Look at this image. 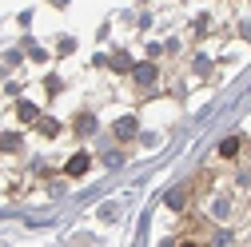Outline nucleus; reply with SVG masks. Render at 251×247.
I'll return each instance as SVG.
<instances>
[{
	"label": "nucleus",
	"instance_id": "5",
	"mask_svg": "<svg viewBox=\"0 0 251 247\" xmlns=\"http://www.w3.org/2000/svg\"><path fill=\"white\" fill-rule=\"evenodd\" d=\"M76 128H80V132H96V120H92V116H80Z\"/></svg>",
	"mask_w": 251,
	"mask_h": 247
},
{
	"label": "nucleus",
	"instance_id": "7",
	"mask_svg": "<svg viewBox=\"0 0 251 247\" xmlns=\"http://www.w3.org/2000/svg\"><path fill=\"white\" fill-rule=\"evenodd\" d=\"M168 207H183V192H172L168 196Z\"/></svg>",
	"mask_w": 251,
	"mask_h": 247
},
{
	"label": "nucleus",
	"instance_id": "3",
	"mask_svg": "<svg viewBox=\"0 0 251 247\" xmlns=\"http://www.w3.org/2000/svg\"><path fill=\"white\" fill-rule=\"evenodd\" d=\"M219 156H227V160H231V156H239V140H235V136H231V140H224V144H219Z\"/></svg>",
	"mask_w": 251,
	"mask_h": 247
},
{
	"label": "nucleus",
	"instance_id": "1",
	"mask_svg": "<svg viewBox=\"0 0 251 247\" xmlns=\"http://www.w3.org/2000/svg\"><path fill=\"white\" fill-rule=\"evenodd\" d=\"M88 164H92V160H88V151H76V156L64 164V172H68V175H84V172H88Z\"/></svg>",
	"mask_w": 251,
	"mask_h": 247
},
{
	"label": "nucleus",
	"instance_id": "8",
	"mask_svg": "<svg viewBox=\"0 0 251 247\" xmlns=\"http://www.w3.org/2000/svg\"><path fill=\"white\" fill-rule=\"evenodd\" d=\"M179 247H200V243H179Z\"/></svg>",
	"mask_w": 251,
	"mask_h": 247
},
{
	"label": "nucleus",
	"instance_id": "4",
	"mask_svg": "<svg viewBox=\"0 0 251 247\" xmlns=\"http://www.w3.org/2000/svg\"><path fill=\"white\" fill-rule=\"evenodd\" d=\"M136 80H140V84H151V80H155V68H151V64H140V68H136Z\"/></svg>",
	"mask_w": 251,
	"mask_h": 247
},
{
	"label": "nucleus",
	"instance_id": "2",
	"mask_svg": "<svg viewBox=\"0 0 251 247\" xmlns=\"http://www.w3.org/2000/svg\"><path fill=\"white\" fill-rule=\"evenodd\" d=\"M116 136H120V140H132V136H136V120H132V116H124V120L116 124Z\"/></svg>",
	"mask_w": 251,
	"mask_h": 247
},
{
	"label": "nucleus",
	"instance_id": "6",
	"mask_svg": "<svg viewBox=\"0 0 251 247\" xmlns=\"http://www.w3.org/2000/svg\"><path fill=\"white\" fill-rule=\"evenodd\" d=\"M20 120H36V104H20Z\"/></svg>",
	"mask_w": 251,
	"mask_h": 247
}]
</instances>
